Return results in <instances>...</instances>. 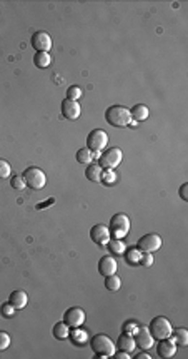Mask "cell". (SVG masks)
Wrapping results in <instances>:
<instances>
[{"label": "cell", "mask_w": 188, "mask_h": 359, "mask_svg": "<svg viewBox=\"0 0 188 359\" xmlns=\"http://www.w3.org/2000/svg\"><path fill=\"white\" fill-rule=\"evenodd\" d=\"M157 354L160 358H173L176 354V344L173 339L167 338V339H160L158 346H157Z\"/></svg>", "instance_id": "obj_15"}, {"label": "cell", "mask_w": 188, "mask_h": 359, "mask_svg": "<svg viewBox=\"0 0 188 359\" xmlns=\"http://www.w3.org/2000/svg\"><path fill=\"white\" fill-rule=\"evenodd\" d=\"M70 338L72 341L75 342V344H85V342L88 341V336L83 329H80V327H74V331L70 329Z\"/></svg>", "instance_id": "obj_24"}, {"label": "cell", "mask_w": 188, "mask_h": 359, "mask_svg": "<svg viewBox=\"0 0 188 359\" xmlns=\"http://www.w3.org/2000/svg\"><path fill=\"white\" fill-rule=\"evenodd\" d=\"M70 329H72V327L68 326L65 321H60V323H57L55 326H53L52 333H53V336H55L57 339H67L68 336H70Z\"/></svg>", "instance_id": "obj_20"}, {"label": "cell", "mask_w": 188, "mask_h": 359, "mask_svg": "<svg viewBox=\"0 0 188 359\" xmlns=\"http://www.w3.org/2000/svg\"><path fill=\"white\" fill-rule=\"evenodd\" d=\"M12 174V167L5 159H0V179H9Z\"/></svg>", "instance_id": "obj_29"}, {"label": "cell", "mask_w": 188, "mask_h": 359, "mask_svg": "<svg viewBox=\"0 0 188 359\" xmlns=\"http://www.w3.org/2000/svg\"><path fill=\"white\" fill-rule=\"evenodd\" d=\"M140 257H141V251H138V249H130L128 253H126V259H128L130 264H138V262H140Z\"/></svg>", "instance_id": "obj_32"}, {"label": "cell", "mask_w": 188, "mask_h": 359, "mask_svg": "<svg viewBox=\"0 0 188 359\" xmlns=\"http://www.w3.org/2000/svg\"><path fill=\"white\" fill-rule=\"evenodd\" d=\"M62 114L65 119L68 120H75L80 117V114H82V107H80V102L78 101H68V99H65L62 102Z\"/></svg>", "instance_id": "obj_13"}, {"label": "cell", "mask_w": 188, "mask_h": 359, "mask_svg": "<svg viewBox=\"0 0 188 359\" xmlns=\"http://www.w3.org/2000/svg\"><path fill=\"white\" fill-rule=\"evenodd\" d=\"M173 334V341L176 346H187L188 344V331L185 327H176L175 331H172Z\"/></svg>", "instance_id": "obj_22"}, {"label": "cell", "mask_w": 188, "mask_h": 359, "mask_svg": "<svg viewBox=\"0 0 188 359\" xmlns=\"http://www.w3.org/2000/svg\"><path fill=\"white\" fill-rule=\"evenodd\" d=\"M162 238L158 234H155V232H150V234H145L138 239L137 249L141 251V253H155V251H158L162 247Z\"/></svg>", "instance_id": "obj_8"}, {"label": "cell", "mask_w": 188, "mask_h": 359, "mask_svg": "<svg viewBox=\"0 0 188 359\" xmlns=\"http://www.w3.org/2000/svg\"><path fill=\"white\" fill-rule=\"evenodd\" d=\"M130 114H132V119L135 122H143L148 119V116H150V110H148L147 105L143 104H137L132 107V110H130Z\"/></svg>", "instance_id": "obj_18"}, {"label": "cell", "mask_w": 188, "mask_h": 359, "mask_svg": "<svg viewBox=\"0 0 188 359\" xmlns=\"http://www.w3.org/2000/svg\"><path fill=\"white\" fill-rule=\"evenodd\" d=\"M140 264L143 266H148L150 267L153 264V257H152V253H141V257H140Z\"/></svg>", "instance_id": "obj_34"}, {"label": "cell", "mask_w": 188, "mask_h": 359, "mask_svg": "<svg viewBox=\"0 0 188 359\" xmlns=\"http://www.w3.org/2000/svg\"><path fill=\"white\" fill-rule=\"evenodd\" d=\"M117 346L120 351H125V353H133V349H135V338H133L132 334L128 333H124L118 336V341H117Z\"/></svg>", "instance_id": "obj_17"}, {"label": "cell", "mask_w": 188, "mask_h": 359, "mask_svg": "<svg viewBox=\"0 0 188 359\" xmlns=\"http://www.w3.org/2000/svg\"><path fill=\"white\" fill-rule=\"evenodd\" d=\"M109 231H110V238L113 239H124L130 231V219L126 214H115L112 216L109 222Z\"/></svg>", "instance_id": "obj_3"}, {"label": "cell", "mask_w": 188, "mask_h": 359, "mask_svg": "<svg viewBox=\"0 0 188 359\" xmlns=\"http://www.w3.org/2000/svg\"><path fill=\"white\" fill-rule=\"evenodd\" d=\"M9 303L15 308V311H18V309H24L27 306V303H29V296H27L25 291L17 289V291H14L12 294H10Z\"/></svg>", "instance_id": "obj_16"}, {"label": "cell", "mask_w": 188, "mask_h": 359, "mask_svg": "<svg viewBox=\"0 0 188 359\" xmlns=\"http://www.w3.org/2000/svg\"><path fill=\"white\" fill-rule=\"evenodd\" d=\"M92 160H94V152L88 147H82L77 151V162L78 164H85V166H88V164H92Z\"/></svg>", "instance_id": "obj_23"}, {"label": "cell", "mask_w": 188, "mask_h": 359, "mask_svg": "<svg viewBox=\"0 0 188 359\" xmlns=\"http://www.w3.org/2000/svg\"><path fill=\"white\" fill-rule=\"evenodd\" d=\"M148 331H150V334L153 336L155 341H160V339L170 338L173 327H172V323L167 318H163V316H157V318L152 319L150 326H148Z\"/></svg>", "instance_id": "obj_4"}, {"label": "cell", "mask_w": 188, "mask_h": 359, "mask_svg": "<svg viewBox=\"0 0 188 359\" xmlns=\"http://www.w3.org/2000/svg\"><path fill=\"white\" fill-rule=\"evenodd\" d=\"M105 288L109 291H118L122 288V279L117 276V274H112V276L105 277Z\"/></svg>", "instance_id": "obj_26"}, {"label": "cell", "mask_w": 188, "mask_h": 359, "mask_svg": "<svg viewBox=\"0 0 188 359\" xmlns=\"http://www.w3.org/2000/svg\"><path fill=\"white\" fill-rule=\"evenodd\" d=\"M109 146V134L102 129H94L87 136V147L92 152H100Z\"/></svg>", "instance_id": "obj_7"}, {"label": "cell", "mask_w": 188, "mask_h": 359, "mask_svg": "<svg viewBox=\"0 0 188 359\" xmlns=\"http://www.w3.org/2000/svg\"><path fill=\"white\" fill-rule=\"evenodd\" d=\"M33 64L38 68H47L52 64V57L48 52H35L33 55Z\"/></svg>", "instance_id": "obj_21"}, {"label": "cell", "mask_w": 188, "mask_h": 359, "mask_svg": "<svg viewBox=\"0 0 188 359\" xmlns=\"http://www.w3.org/2000/svg\"><path fill=\"white\" fill-rule=\"evenodd\" d=\"M30 44H32V47L37 52H48L52 49V37L47 32H44V30H38L32 35Z\"/></svg>", "instance_id": "obj_9"}, {"label": "cell", "mask_w": 188, "mask_h": 359, "mask_svg": "<svg viewBox=\"0 0 188 359\" xmlns=\"http://www.w3.org/2000/svg\"><path fill=\"white\" fill-rule=\"evenodd\" d=\"M90 347L100 358H112L115 354V344L107 334H95L90 339Z\"/></svg>", "instance_id": "obj_2"}, {"label": "cell", "mask_w": 188, "mask_h": 359, "mask_svg": "<svg viewBox=\"0 0 188 359\" xmlns=\"http://www.w3.org/2000/svg\"><path fill=\"white\" fill-rule=\"evenodd\" d=\"M67 99L68 101H78V99H82V89L78 85H70L67 89Z\"/></svg>", "instance_id": "obj_27"}, {"label": "cell", "mask_w": 188, "mask_h": 359, "mask_svg": "<svg viewBox=\"0 0 188 359\" xmlns=\"http://www.w3.org/2000/svg\"><path fill=\"white\" fill-rule=\"evenodd\" d=\"M188 184L185 182V184H182V187H180V197H182L183 201H188Z\"/></svg>", "instance_id": "obj_36"}, {"label": "cell", "mask_w": 188, "mask_h": 359, "mask_svg": "<svg viewBox=\"0 0 188 359\" xmlns=\"http://www.w3.org/2000/svg\"><path fill=\"white\" fill-rule=\"evenodd\" d=\"M0 314H2L3 318H7V319L14 318V316H15V308L10 303L2 304V306H0Z\"/></svg>", "instance_id": "obj_31"}, {"label": "cell", "mask_w": 188, "mask_h": 359, "mask_svg": "<svg viewBox=\"0 0 188 359\" xmlns=\"http://www.w3.org/2000/svg\"><path fill=\"white\" fill-rule=\"evenodd\" d=\"M122 159H124V152L118 147H112L109 151H105L103 154H100L98 157V166L102 167L103 171H113L115 167H118L122 164Z\"/></svg>", "instance_id": "obj_5"}, {"label": "cell", "mask_w": 188, "mask_h": 359, "mask_svg": "<svg viewBox=\"0 0 188 359\" xmlns=\"http://www.w3.org/2000/svg\"><path fill=\"white\" fill-rule=\"evenodd\" d=\"M100 182H103L105 186H113L115 182H117V174H115V171H103Z\"/></svg>", "instance_id": "obj_28"}, {"label": "cell", "mask_w": 188, "mask_h": 359, "mask_svg": "<svg viewBox=\"0 0 188 359\" xmlns=\"http://www.w3.org/2000/svg\"><path fill=\"white\" fill-rule=\"evenodd\" d=\"M135 358H137V359H150V354H147V353H140V354H137Z\"/></svg>", "instance_id": "obj_38"}, {"label": "cell", "mask_w": 188, "mask_h": 359, "mask_svg": "<svg viewBox=\"0 0 188 359\" xmlns=\"http://www.w3.org/2000/svg\"><path fill=\"white\" fill-rule=\"evenodd\" d=\"M105 120L109 122L112 127L122 129V127H128L130 122L133 119H132V114H130V109H126L124 105H112L107 109Z\"/></svg>", "instance_id": "obj_1"}, {"label": "cell", "mask_w": 188, "mask_h": 359, "mask_svg": "<svg viewBox=\"0 0 188 359\" xmlns=\"http://www.w3.org/2000/svg\"><path fill=\"white\" fill-rule=\"evenodd\" d=\"M90 239L94 240L97 246H107V242L112 239L110 238L109 226H105V224H95V226L90 229Z\"/></svg>", "instance_id": "obj_11"}, {"label": "cell", "mask_w": 188, "mask_h": 359, "mask_svg": "<svg viewBox=\"0 0 188 359\" xmlns=\"http://www.w3.org/2000/svg\"><path fill=\"white\" fill-rule=\"evenodd\" d=\"M25 184L33 190H40L44 189L45 184H47V177H45V172L38 167H27L25 172L22 174Z\"/></svg>", "instance_id": "obj_6"}, {"label": "cell", "mask_w": 188, "mask_h": 359, "mask_svg": "<svg viewBox=\"0 0 188 359\" xmlns=\"http://www.w3.org/2000/svg\"><path fill=\"white\" fill-rule=\"evenodd\" d=\"M112 358H115V359H130L132 356H130V353H125V351H120V353H118V354H113Z\"/></svg>", "instance_id": "obj_37"}, {"label": "cell", "mask_w": 188, "mask_h": 359, "mask_svg": "<svg viewBox=\"0 0 188 359\" xmlns=\"http://www.w3.org/2000/svg\"><path fill=\"white\" fill-rule=\"evenodd\" d=\"M107 246H109V249L112 251L113 254H125L126 253V246L124 244V240L122 239H110L109 242H107Z\"/></svg>", "instance_id": "obj_25"}, {"label": "cell", "mask_w": 188, "mask_h": 359, "mask_svg": "<svg viewBox=\"0 0 188 359\" xmlns=\"http://www.w3.org/2000/svg\"><path fill=\"white\" fill-rule=\"evenodd\" d=\"M138 326H140L138 323H133V321H130V323H126V324H125V333H128V334H132V336H133V334L137 333Z\"/></svg>", "instance_id": "obj_35"}, {"label": "cell", "mask_w": 188, "mask_h": 359, "mask_svg": "<svg viewBox=\"0 0 188 359\" xmlns=\"http://www.w3.org/2000/svg\"><path fill=\"white\" fill-rule=\"evenodd\" d=\"M10 186H12V189H15V190H24L27 187L22 175H14V177L10 179Z\"/></svg>", "instance_id": "obj_30"}, {"label": "cell", "mask_w": 188, "mask_h": 359, "mask_svg": "<svg viewBox=\"0 0 188 359\" xmlns=\"http://www.w3.org/2000/svg\"><path fill=\"white\" fill-rule=\"evenodd\" d=\"M10 346V336L5 331H0V351H5Z\"/></svg>", "instance_id": "obj_33"}, {"label": "cell", "mask_w": 188, "mask_h": 359, "mask_svg": "<svg viewBox=\"0 0 188 359\" xmlns=\"http://www.w3.org/2000/svg\"><path fill=\"white\" fill-rule=\"evenodd\" d=\"M117 269H118V264L112 256H103L100 261H98V273H100L103 277L117 274Z\"/></svg>", "instance_id": "obj_14"}, {"label": "cell", "mask_w": 188, "mask_h": 359, "mask_svg": "<svg viewBox=\"0 0 188 359\" xmlns=\"http://www.w3.org/2000/svg\"><path fill=\"white\" fill-rule=\"evenodd\" d=\"M133 338H135V346H138L143 351L150 349V347L153 346V342H155V339H153V336L150 334V331H148L147 326H138V329H137V333L133 334Z\"/></svg>", "instance_id": "obj_10"}, {"label": "cell", "mask_w": 188, "mask_h": 359, "mask_svg": "<svg viewBox=\"0 0 188 359\" xmlns=\"http://www.w3.org/2000/svg\"><path fill=\"white\" fill-rule=\"evenodd\" d=\"M63 321L70 327H80L83 323H85V311H83L82 308L67 309V311H65V314H63Z\"/></svg>", "instance_id": "obj_12"}, {"label": "cell", "mask_w": 188, "mask_h": 359, "mask_svg": "<svg viewBox=\"0 0 188 359\" xmlns=\"http://www.w3.org/2000/svg\"><path fill=\"white\" fill-rule=\"evenodd\" d=\"M102 174H103V169L98 164H88V167L85 169V177L92 182H100Z\"/></svg>", "instance_id": "obj_19"}]
</instances>
